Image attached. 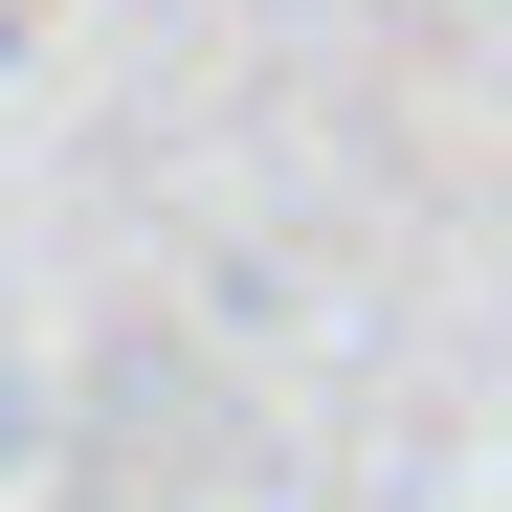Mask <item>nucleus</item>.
I'll list each match as a JSON object with an SVG mask.
<instances>
[{
    "mask_svg": "<svg viewBox=\"0 0 512 512\" xmlns=\"http://www.w3.org/2000/svg\"><path fill=\"white\" fill-rule=\"evenodd\" d=\"M0 468H23V357H0Z\"/></svg>",
    "mask_w": 512,
    "mask_h": 512,
    "instance_id": "1",
    "label": "nucleus"
}]
</instances>
